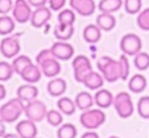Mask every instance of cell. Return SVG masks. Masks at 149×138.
<instances>
[{"label": "cell", "mask_w": 149, "mask_h": 138, "mask_svg": "<svg viewBox=\"0 0 149 138\" xmlns=\"http://www.w3.org/2000/svg\"><path fill=\"white\" fill-rule=\"evenodd\" d=\"M24 109H25V103L23 100H20L19 97L11 99L9 101L0 107V118L4 122L11 124L19 120V117L24 113Z\"/></svg>", "instance_id": "cell-1"}, {"label": "cell", "mask_w": 149, "mask_h": 138, "mask_svg": "<svg viewBox=\"0 0 149 138\" xmlns=\"http://www.w3.org/2000/svg\"><path fill=\"white\" fill-rule=\"evenodd\" d=\"M98 70L103 75L104 80L108 83H113L120 79V66L119 61H115L111 57H100L98 59Z\"/></svg>", "instance_id": "cell-2"}, {"label": "cell", "mask_w": 149, "mask_h": 138, "mask_svg": "<svg viewBox=\"0 0 149 138\" xmlns=\"http://www.w3.org/2000/svg\"><path fill=\"white\" fill-rule=\"evenodd\" d=\"M79 121H81V125L83 128H86L88 130H95L106 122V115L100 108L99 109L90 108V109L82 112Z\"/></svg>", "instance_id": "cell-3"}, {"label": "cell", "mask_w": 149, "mask_h": 138, "mask_svg": "<svg viewBox=\"0 0 149 138\" xmlns=\"http://www.w3.org/2000/svg\"><path fill=\"white\" fill-rule=\"evenodd\" d=\"M112 107L115 108L116 113L121 118L131 117L133 115V112H135V105H133L132 97H131L130 93H127V92H119L113 97Z\"/></svg>", "instance_id": "cell-4"}, {"label": "cell", "mask_w": 149, "mask_h": 138, "mask_svg": "<svg viewBox=\"0 0 149 138\" xmlns=\"http://www.w3.org/2000/svg\"><path fill=\"white\" fill-rule=\"evenodd\" d=\"M73 71H74V79L78 83H82L84 78L93 71V65H91L90 59L86 55H77L73 59Z\"/></svg>", "instance_id": "cell-5"}, {"label": "cell", "mask_w": 149, "mask_h": 138, "mask_svg": "<svg viewBox=\"0 0 149 138\" xmlns=\"http://www.w3.org/2000/svg\"><path fill=\"white\" fill-rule=\"evenodd\" d=\"M46 105L41 101V100H32L29 103H25V109H24V115L34 122H40L46 118Z\"/></svg>", "instance_id": "cell-6"}, {"label": "cell", "mask_w": 149, "mask_h": 138, "mask_svg": "<svg viewBox=\"0 0 149 138\" xmlns=\"http://www.w3.org/2000/svg\"><path fill=\"white\" fill-rule=\"evenodd\" d=\"M141 48H143L141 38L135 33H128L123 36V38L120 39V49L125 55L135 57L136 54L141 51Z\"/></svg>", "instance_id": "cell-7"}, {"label": "cell", "mask_w": 149, "mask_h": 138, "mask_svg": "<svg viewBox=\"0 0 149 138\" xmlns=\"http://www.w3.org/2000/svg\"><path fill=\"white\" fill-rule=\"evenodd\" d=\"M32 12V6L28 3V0H16L12 9V17L16 23L25 24L31 21Z\"/></svg>", "instance_id": "cell-8"}, {"label": "cell", "mask_w": 149, "mask_h": 138, "mask_svg": "<svg viewBox=\"0 0 149 138\" xmlns=\"http://www.w3.org/2000/svg\"><path fill=\"white\" fill-rule=\"evenodd\" d=\"M20 50H21V45H20V41L17 39V37L6 36L0 41V53L6 58H15L20 54Z\"/></svg>", "instance_id": "cell-9"}, {"label": "cell", "mask_w": 149, "mask_h": 138, "mask_svg": "<svg viewBox=\"0 0 149 138\" xmlns=\"http://www.w3.org/2000/svg\"><path fill=\"white\" fill-rule=\"evenodd\" d=\"M50 50L58 61H69L74 57V46L68 41H57L52 45Z\"/></svg>", "instance_id": "cell-10"}, {"label": "cell", "mask_w": 149, "mask_h": 138, "mask_svg": "<svg viewBox=\"0 0 149 138\" xmlns=\"http://www.w3.org/2000/svg\"><path fill=\"white\" fill-rule=\"evenodd\" d=\"M52 19V9L48 7H38L32 12V17H31V25L33 28H42L44 25L48 24V21Z\"/></svg>", "instance_id": "cell-11"}, {"label": "cell", "mask_w": 149, "mask_h": 138, "mask_svg": "<svg viewBox=\"0 0 149 138\" xmlns=\"http://www.w3.org/2000/svg\"><path fill=\"white\" fill-rule=\"evenodd\" d=\"M70 8L74 9L81 16H91L96 9V4L94 0H70Z\"/></svg>", "instance_id": "cell-12"}, {"label": "cell", "mask_w": 149, "mask_h": 138, "mask_svg": "<svg viewBox=\"0 0 149 138\" xmlns=\"http://www.w3.org/2000/svg\"><path fill=\"white\" fill-rule=\"evenodd\" d=\"M16 133L20 135V138H36L38 130L36 122L26 118V120H21L16 125Z\"/></svg>", "instance_id": "cell-13"}, {"label": "cell", "mask_w": 149, "mask_h": 138, "mask_svg": "<svg viewBox=\"0 0 149 138\" xmlns=\"http://www.w3.org/2000/svg\"><path fill=\"white\" fill-rule=\"evenodd\" d=\"M16 96L23 100L24 103H29L34 99H37L38 96V88L36 86H33L32 83H26V84L20 86L16 91Z\"/></svg>", "instance_id": "cell-14"}, {"label": "cell", "mask_w": 149, "mask_h": 138, "mask_svg": "<svg viewBox=\"0 0 149 138\" xmlns=\"http://www.w3.org/2000/svg\"><path fill=\"white\" fill-rule=\"evenodd\" d=\"M48 92L50 96H53V97H59V96H62L63 93L66 92V90H68V83H66L65 79L62 78H52V80L48 83Z\"/></svg>", "instance_id": "cell-15"}, {"label": "cell", "mask_w": 149, "mask_h": 138, "mask_svg": "<svg viewBox=\"0 0 149 138\" xmlns=\"http://www.w3.org/2000/svg\"><path fill=\"white\" fill-rule=\"evenodd\" d=\"M40 68H41L42 74L48 78H56L57 75H59L61 72V63L57 58H50L45 62H42L40 65Z\"/></svg>", "instance_id": "cell-16"}, {"label": "cell", "mask_w": 149, "mask_h": 138, "mask_svg": "<svg viewBox=\"0 0 149 138\" xmlns=\"http://www.w3.org/2000/svg\"><path fill=\"white\" fill-rule=\"evenodd\" d=\"M113 97L115 96L110 92L108 90H98L94 96V101L100 109H107V108L112 107L113 104Z\"/></svg>", "instance_id": "cell-17"}, {"label": "cell", "mask_w": 149, "mask_h": 138, "mask_svg": "<svg viewBox=\"0 0 149 138\" xmlns=\"http://www.w3.org/2000/svg\"><path fill=\"white\" fill-rule=\"evenodd\" d=\"M20 76H21L26 83H32V84H34V83H37V82L41 80L42 71H41V68H40L38 65H33V63H32V65H29L28 67L21 72Z\"/></svg>", "instance_id": "cell-18"}, {"label": "cell", "mask_w": 149, "mask_h": 138, "mask_svg": "<svg viewBox=\"0 0 149 138\" xmlns=\"http://www.w3.org/2000/svg\"><path fill=\"white\" fill-rule=\"evenodd\" d=\"M82 83H83V84L86 86L88 90L98 91V90H100V88L103 87L104 78H103V75H102V74L95 72V71L93 70L87 76H86V78H84V80Z\"/></svg>", "instance_id": "cell-19"}, {"label": "cell", "mask_w": 149, "mask_h": 138, "mask_svg": "<svg viewBox=\"0 0 149 138\" xmlns=\"http://www.w3.org/2000/svg\"><path fill=\"white\" fill-rule=\"evenodd\" d=\"M96 25L103 32H111L116 26V19L113 13H103L102 12L96 17Z\"/></svg>", "instance_id": "cell-20"}, {"label": "cell", "mask_w": 149, "mask_h": 138, "mask_svg": "<svg viewBox=\"0 0 149 138\" xmlns=\"http://www.w3.org/2000/svg\"><path fill=\"white\" fill-rule=\"evenodd\" d=\"M102 38V29L96 24H90L83 29V39L87 43H96Z\"/></svg>", "instance_id": "cell-21"}, {"label": "cell", "mask_w": 149, "mask_h": 138, "mask_svg": "<svg viewBox=\"0 0 149 138\" xmlns=\"http://www.w3.org/2000/svg\"><path fill=\"white\" fill-rule=\"evenodd\" d=\"M57 107H58V110H61V113L65 116H73L77 110L75 101L68 96H61L57 101Z\"/></svg>", "instance_id": "cell-22"}, {"label": "cell", "mask_w": 149, "mask_h": 138, "mask_svg": "<svg viewBox=\"0 0 149 138\" xmlns=\"http://www.w3.org/2000/svg\"><path fill=\"white\" fill-rule=\"evenodd\" d=\"M74 34V25L58 23L54 26V37L58 41H69Z\"/></svg>", "instance_id": "cell-23"}, {"label": "cell", "mask_w": 149, "mask_h": 138, "mask_svg": "<svg viewBox=\"0 0 149 138\" xmlns=\"http://www.w3.org/2000/svg\"><path fill=\"white\" fill-rule=\"evenodd\" d=\"M128 88L133 93H141L146 88V78L141 74H136L128 80Z\"/></svg>", "instance_id": "cell-24"}, {"label": "cell", "mask_w": 149, "mask_h": 138, "mask_svg": "<svg viewBox=\"0 0 149 138\" xmlns=\"http://www.w3.org/2000/svg\"><path fill=\"white\" fill-rule=\"evenodd\" d=\"M124 0H100L98 9L103 13H115L123 7Z\"/></svg>", "instance_id": "cell-25"}, {"label": "cell", "mask_w": 149, "mask_h": 138, "mask_svg": "<svg viewBox=\"0 0 149 138\" xmlns=\"http://www.w3.org/2000/svg\"><path fill=\"white\" fill-rule=\"evenodd\" d=\"M75 104H77V108H79L81 110H87L90 108H93V105L95 104L94 101V96L88 92H79L78 95L75 96Z\"/></svg>", "instance_id": "cell-26"}, {"label": "cell", "mask_w": 149, "mask_h": 138, "mask_svg": "<svg viewBox=\"0 0 149 138\" xmlns=\"http://www.w3.org/2000/svg\"><path fill=\"white\" fill-rule=\"evenodd\" d=\"M16 21L13 17L8 14H1L0 16V36H9L15 30Z\"/></svg>", "instance_id": "cell-27"}, {"label": "cell", "mask_w": 149, "mask_h": 138, "mask_svg": "<svg viewBox=\"0 0 149 138\" xmlns=\"http://www.w3.org/2000/svg\"><path fill=\"white\" fill-rule=\"evenodd\" d=\"M29 65H32V59L29 58L28 55H17L13 58V62H12V67H13L15 72L19 74V75H21V72H23L24 70H25L26 67H28Z\"/></svg>", "instance_id": "cell-28"}, {"label": "cell", "mask_w": 149, "mask_h": 138, "mask_svg": "<svg viewBox=\"0 0 149 138\" xmlns=\"http://www.w3.org/2000/svg\"><path fill=\"white\" fill-rule=\"evenodd\" d=\"M77 134H78V130L73 124H62L57 130L58 138H75Z\"/></svg>", "instance_id": "cell-29"}, {"label": "cell", "mask_w": 149, "mask_h": 138, "mask_svg": "<svg viewBox=\"0 0 149 138\" xmlns=\"http://www.w3.org/2000/svg\"><path fill=\"white\" fill-rule=\"evenodd\" d=\"M58 23L74 25V23H75V11L71 8L61 9L58 13Z\"/></svg>", "instance_id": "cell-30"}, {"label": "cell", "mask_w": 149, "mask_h": 138, "mask_svg": "<svg viewBox=\"0 0 149 138\" xmlns=\"http://www.w3.org/2000/svg\"><path fill=\"white\" fill-rule=\"evenodd\" d=\"M133 63H135V67L140 71H144L149 67V54L140 51L135 55L133 58Z\"/></svg>", "instance_id": "cell-31"}, {"label": "cell", "mask_w": 149, "mask_h": 138, "mask_svg": "<svg viewBox=\"0 0 149 138\" xmlns=\"http://www.w3.org/2000/svg\"><path fill=\"white\" fill-rule=\"evenodd\" d=\"M62 116L63 115L61 113V110H56V109L48 110V113H46V121H48L49 125H52L54 128L61 126L62 122H63V117Z\"/></svg>", "instance_id": "cell-32"}, {"label": "cell", "mask_w": 149, "mask_h": 138, "mask_svg": "<svg viewBox=\"0 0 149 138\" xmlns=\"http://www.w3.org/2000/svg\"><path fill=\"white\" fill-rule=\"evenodd\" d=\"M15 70L12 67V63L4 62L1 61L0 62V82H7L13 76Z\"/></svg>", "instance_id": "cell-33"}, {"label": "cell", "mask_w": 149, "mask_h": 138, "mask_svg": "<svg viewBox=\"0 0 149 138\" xmlns=\"http://www.w3.org/2000/svg\"><path fill=\"white\" fill-rule=\"evenodd\" d=\"M123 7L127 13L137 14V13H140V11H141L143 1H141V0H124Z\"/></svg>", "instance_id": "cell-34"}, {"label": "cell", "mask_w": 149, "mask_h": 138, "mask_svg": "<svg viewBox=\"0 0 149 138\" xmlns=\"http://www.w3.org/2000/svg\"><path fill=\"white\" fill-rule=\"evenodd\" d=\"M137 113L140 117L149 120V96H143L137 101Z\"/></svg>", "instance_id": "cell-35"}, {"label": "cell", "mask_w": 149, "mask_h": 138, "mask_svg": "<svg viewBox=\"0 0 149 138\" xmlns=\"http://www.w3.org/2000/svg\"><path fill=\"white\" fill-rule=\"evenodd\" d=\"M137 26L141 30L149 32V8L143 9L137 14Z\"/></svg>", "instance_id": "cell-36"}, {"label": "cell", "mask_w": 149, "mask_h": 138, "mask_svg": "<svg viewBox=\"0 0 149 138\" xmlns=\"http://www.w3.org/2000/svg\"><path fill=\"white\" fill-rule=\"evenodd\" d=\"M119 66H120V79L121 80H127V78L130 76V62H128L125 54L120 55Z\"/></svg>", "instance_id": "cell-37"}, {"label": "cell", "mask_w": 149, "mask_h": 138, "mask_svg": "<svg viewBox=\"0 0 149 138\" xmlns=\"http://www.w3.org/2000/svg\"><path fill=\"white\" fill-rule=\"evenodd\" d=\"M50 58H56V57L53 55L50 49H45V50H41L38 54H37L36 62H37V65L40 66L42 62H45V61H48V59H50Z\"/></svg>", "instance_id": "cell-38"}, {"label": "cell", "mask_w": 149, "mask_h": 138, "mask_svg": "<svg viewBox=\"0 0 149 138\" xmlns=\"http://www.w3.org/2000/svg\"><path fill=\"white\" fill-rule=\"evenodd\" d=\"M13 0H0V14H8L13 9Z\"/></svg>", "instance_id": "cell-39"}, {"label": "cell", "mask_w": 149, "mask_h": 138, "mask_svg": "<svg viewBox=\"0 0 149 138\" xmlns=\"http://www.w3.org/2000/svg\"><path fill=\"white\" fill-rule=\"evenodd\" d=\"M66 1L68 0H49V8L52 9V11L54 12H59L61 9H63V7H65Z\"/></svg>", "instance_id": "cell-40"}, {"label": "cell", "mask_w": 149, "mask_h": 138, "mask_svg": "<svg viewBox=\"0 0 149 138\" xmlns=\"http://www.w3.org/2000/svg\"><path fill=\"white\" fill-rule=\"evenodd\" d=\"M49 0H28V3L31 4L32 7H34V8H38V7H44L46 6V3H48Z\"/></svg>", "instance_id": "cell-41"}, {"label": "cell", "mask_w": 149, "mask_h": 138, "mask_svg": "<svg viewBox=\"0 0 149 138\" xmlns=\"http://www.w3.org/2000/svg\"><path fill=\"white\" fill-rule=\"evenodd\" d=\"M81 138H99V135H98V133H95V132H93V130H90V132L84 133V134L82 135Z\"/></svg>", "instance_id": "cell-42"}, {"label": "cell", "mask_w": 149, "mask_h": 138, "mask_svg": "<svg viewBox=\"0 0 149 138\" xmlns=\"http://www.w3.org/2000/svg\"><path fill=\"white\" fill-rule=\"evenodd\" d=\"M6 134V122L0 118V138Z\"/></svg>", "instance_id": "cell-43"}, {"label": "cell", "mask_w": 149, "mask_h": 138, "mask_svg": "<svg viewBox=\"0 0 149 138\" xmlns=\"http://www.w3.org/2000/svg\"><path fill=\"white\" fill-rule=\"evenodd\" d=\"M6 96H7V90H6V87L0 83V100H3Z\"/></svg>", "instance_id": "cell-44"}, {"label": "cell", "mask_w": 149, "mask_h": 138, "mask_svg": "<svg viewBox=\"0 0 149 138\" xmlns=\"http://www.w3.org/2000/svg\"><path fill=\"white\" fill-rule=\"evenodd\" d=\"M1 138H20V135L17 133H6Z\"/></svg>", "instance_id": "cell-45"}, {"label": "cell", "mask_w": 149, "mask_h": 138, "mask_svg": "<svg viewBox=\"0 0 149 138\" xmlns=\"http://www.w3.org/2000/svg\"><path fill=\"white\" fill-rule=\"evenodd\" d=\"M110 138H119V137H115V135H112V137H110Z\"/></svg>", "instance_id": "cell-46"}, {"label": "cell", "mask_w": 149, "mask_h": 138, "mask_svg": "<svg viewBox=\"0 0 149 138\" xmlns=\"http://www.w3.org/2000/svg\"><path fill=\"white\" fill-rule=\"evenodd\" d=\"M36 138H37V137H36Z\"/></svg>", "instance_id": "cell-47"}]
</instances>
